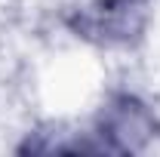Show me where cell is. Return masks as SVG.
Returning <instances> with one entry per match:
<instances>
[{
	"label": "cell",
	"mask_w": 160,
	"mask_h": 157,
	"mask_svg": "<svg viewBox=\"0 0 160 157\" xmlns=\"http://www.w3.org/2000/svg\"><path fill=\"white\" fill-rule=\"evenodd\" d=\"M145 6H148L145 0H96L74 19V28L96 43H108V46L129 43L145 28V16H148Z\"/></svg>",
	"instance_id": "obj_2"
},
{
	"label": "cell",
	"mask_w": 160,
	"mask_h": 157,
	"mask_svg": "<svg viewBox=\"0 0 160 157\" xmlns=\"http://www.w3.org/2000/svg\"><path fill=\"white\" fill-rule=\"evenodd\" d=\"M96 136L102 151H142L157 136V120L139 99L117 96L105 105Z\"/></svg>",
	"instance_id": "obj_1"
}]
</instances>
